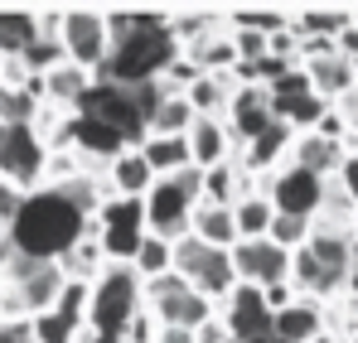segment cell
I'll return each mask as SVG.
<instances>
[{"mask_svg":"<svg viewBox=\"0 0 358 343\" xmlns=\"http://www.w3.org/2000/svg\"><path fill=\"white\" fill-rule=\"evenodd\" d=\"M92 218H97V184H92V174L83 170V174H73L68 184L29 189L24 203H20V218L5 232V242L24 261H63L92 232Z\"/></svg>","mask_w":358,"mask_h":343,"instance_id":"1","label":"cell"},{"mask_svg":"<svg viewBox=\"0 0 358 343\" xmlns=\"http://www.w3.org/2000/svg\"><path fill=\"white\" fill-rule=\"evenodd\" d=\"M107 34H112V58H107L102 78L121 87L160 82L165 68L179 58L165 15H107Z\"/></svg>","mask_w":358,"mask_h":343,"instance_id":"2","label":"cell"},{"mask_svg":"<svg viewBox=\"0 0 358 343\" xmlns=\"http://www.w3.org/2000/svg\"><path fill=\"white\" fill-rule=\"evenodd\" d=\"M145 309V295H141V276L136 266H102V276L87 286V329L102 334V339H121L126 324Z\"/></svg>","mask_w":358,"mask_h":343,"instance_id":"3","label":"cell"},{"mask_svg":"<svg viewBox=\"0 0 358 343\" xmlns=\"http://www.w3.org/2000/svg\"><path fill=\"white\" fill-rule=\"evenodd\" d=\"M175 271L199 290L203 300L223 305L233 290H238V271H233V251H218L208 242H199L194 232H184L175 242Z\"/></svg>","mask_w":358,"mask_h":343,"instance_id":"4","label":"cell"},{"mask_svg":"<svg viewBox=\"0 0 358 343\" xmlns=\"http://www.w3.org/2000/svg\"><path fill=\"white\" fill-rule=\"evenodd\" d=\"M92 232H97L102 256H107L112 266H131L136 251H141V237H145V203H141V198H112V203H97Z\"/></svg>","mask_w":358,"mask_h":343,"instance_id":"5","label":"cell"},{"mask_svg":"<svg viewBox=\"0 0 358 343\" xmlns=\"http://www.w3.org/2000/svg\"><path fill=\"white\" fill-rule=\"evenodd\" d=\"M59 44L68 54V63H78L87 73H102L107 58H112L107 15H97V10H68V15H59Z\"/></svg>","mask_w":358,"mask_h":343,"instance_id":"6","label":"cell"},{"mask_svg":"<svg viewBox=\"0 0 358 343\" xmlns=\"http://www.w3.org/2000/svg\"><path fill=\"white\" fill-rule=\"evenodd\" d=\"M324 184H329V179L300 170V165H281L276 174L262 179V194L271 198L276 213H286V218H310V223H315L320 208H324Z\"/></svg>","mask_w":358,"mask_h":343,"instance_id":"7","label":"cell"},{"mask_svg":"<svg viewBox=\"0 0 358 343\" xmlns=\"http://www.w3.org/2000/svg\"><path fill=\"white\" fill-rule=\"evenodd\" d=\"M49 165V145L39 140L34 126H0V179H10L15 189H39Z\"/></svg>","mask_w":358,"mask_h":343,"instance_id":"8","label":"cell"},{"mask_svg":"<svg viewBox=\"0 0 358 343\" xmlns=\"http://www.w3.org/2000/svg\"><path fill=\"white\" fill-rule=\"evenodd\" d=\"M233 271H238V286H286L291 281V251H281L271 237H257V242H238L233 247Z\"/></svg>","mask_w":358,"mask_h":343,"instance_id":"9","label":"cell"},{"mask_svg":"<svg viewBox=\"0 0 358 343\" xmlns=\"http://www.w3.org/2000/svg\"><path fill=\"white\" fill-rule=\"evenodd\" d=\"M218 319H223V329H228V339H271L276 334V314L266 309V295L257 286H238L223 305H218Z\"/></svg>","mask_w":358,"mask_h":343,"instance_id":"10","label":"cell"},{"mask_svg":"<svg viewBox=\"0 0 358 343\" xmlns=\"http://www.w3.org/2000/svg\"><path fill=\"white\" fill-rule=\"evenodd\" d=\"M145 203V232L165 237V242H179L189 232V213H194V198L179 189L175 179H155V189L141 198Z\"/></svg>","mask_w":358,"mask_h":343,"instance_id":"11","label":"cell"},{"mask_svg":"<svg viewBox=\"0 0 358 343\" xmlns=\"http://www.w3.org/2000/svg\"><path fill=\"white\" fill-rule=\"evenodd\" d=\"M276 116H271V97H266V87H233V102H228V116H223V126H228V136H233V145H252L266 126H271Z\"/></svg>","mask_w":358,"mask_h":343,"instance_id":"12","label":"cell"},{"mask_svg":"<svg viewBox=\"0 0 358 343\" xmlns=\"http://www.w3.org/2000/svg\"><path fill=\"white\" fill-rule=\"evenodd\" d=\"M300 68H305V78H310L315 97H324L329 107L358 87V68L339 54V49H334V54H324V58H315V63H300Z\"/></svg>","mask_w":358,"mask_h":343,"instance_id":"13","label":"cell"},{"mask_svg":"<svg viewBox=\"0 0 358 343\" xmlns=\"http://www.w3.org/2000/svg\"><path fill=\"white\" fill-rule=\"evenodd\" d=\"M189 232L199 237V242H208V247H218V251H233L242 237H238V218H233V208H223V203H194V213H189Z\"/></svg>","mask_w":358,"mask_h":343,"instance_id":"14","label":"cell"},{"mask_svg":"<svg viewBox=\"0 0 358 343\" xmlns=\"http://www.w3.org/2000/svg\"><path fill=\"white\" fill-rule=\"evenodd\" d=\"M189 155H194L199 170L228 165V160H233V136H228V126L213 121V116H199V121L189 126Z\"/></svg>","mask_w":358,"mask_h":343,"instance_id":"15","label":"cell"},{"mask_svg":"<svg viewBox=\"0 0 358 343\" xmlns=\"http://www.w3.org/2000/svg\"><path fill=\"white\" fill-rule=\"evenodd\" d=\"M286 165H300V170L320 174V179H334L339 165H344V145L339 140H324V136H315V131H305L291 140V160Z\"/></svg>","mask_w":358,"mask_h":343,"instance_id":"16","label":"cell"},{"mask_svg":"<svg viewBox=\"0 0 358 343\" xmlns=\"http://www.w3.org/2000/svg\"><path fill=\"white\" fill-rule=\"evenodd\" d=\"M320 334H329L320 300H305V295H300L296 305H286V309L276 314V339L281 343H315Z\"/></svg>","mask_w":358,"mask_h":343,"instance_id":"17","label":"cell"},{"mask_svg":"<svg viewBox=\"0 0 358 343\" xmlns=\"http://www.w3.org/2000/svg\"><path fill=\"white\" fill-rule=\"evenodd\" d=\"M107 179H112V198H145L155 189V170L145 165L141 150H126L107 165Z\"/></svg>","mask_w":358,"mask_h":343,"instance_id":"18","label":"cell"},{"mask_svg":"<svg viewBox=\"0 0 358 343\" xmlns=\"http://www.w3.org/2000/svg\"><path fill=\"white\" fill-rule=\"evenodd\" d=\"M92 73L87 68H78V63H63V68H54L49 78H44V102L49 107H68V112H78L83 107V97L92 92Z\"/></svg>","mask_w":358,"mask_h":343,"instance_id":"19","label":"cell"},{"mask_svg":"<svg viewBox=\"0 0 358 343\" xmlns=\"http://www.w3.org/2000/svg\"><path fill=\"white\" fill-rule=\"evenodd\" d=\"M141 155H145V165L155 170V179H175L179 170L194 165V155H189V136H145Z\"/></svg>","mask_w":358,"mask_h":343,"instance_id":"20","label":"cell"},{"mask_svg":"<svg viewBox=\"0 0 358 343\" xmlns=\"http://www.w3.org/2000/svg\"><path fill=\"white\" fill-rule=\"evenodd\" d=\"M233 78H213V73H199L194 78V87L184 92L189 97V107H194V116H213V121H223L228 116V102H233Z\"/></svg>","mask_w":358,"mask_h":343,"instance_id":"21","label":"cell"},{"mask_svg":"<svg viewBox=\"0 0 358 343\" xmlns=\"http://www.w3.org/2000/svg\"><path fill=\"white\" fill-rule=\"evenodd\" d=\"M233 218H238V237L242 242H257V237H266L271 223H276V208H271V198L266 194H247L233 203Z\"/></svg>","mask_w":358,"mask_h":343,"instance_id":"22","label":"cell"},{"mask_svg":"<svg viewBox=\"0 0 358 343\" xmlns=\"http://www.w3.org/2000/svg\"><path fill=\"white\" fill-rule=\"evenodd\" d=\"M34 39H39V15L0 10V54H5V58H20Z\"/></svg>","mask_w":358,"mask_h":343,"instance_id":"23","label":"cell"},{"mask_svg":"<svg viewBox=\"0 0 358 343\" xmlns=\"http://www.w3.org/2000/svg\"><path fill=\"white\" fill-rule=\"evenodd\" d=\"M136 276L141 281H155V276H165V271H175V242H165V237H155V232H145L141 237V251H136Z\"/></svg>","mask_w":358,"mask_h":343,"instance_id":"24","label":"cell"},{"mask_svg":"<svg viewBox=\"0 0 358 343\" xmlns=\"http://www.w3.org/2000/svg\"><path fill=\"white\" fill-rule=\"evenodd\" d=\"M194 121H199V116L189 107V97H184V92H170V97L160 102V112L150 116V136H189Z\"/></svg>","mask_w":358,"mask_h":343,"instance_id":"25","label":"cell"},{"mask_svg":"<svg viewBox=\"0 0 358 343\" xmlns=\"http://www.w3.org/2000/svg\"><path fill=\"white\" fill-rule=\"evenodd\" d=\"M310 232H315V223L310 218H286V213H276V223H271V242L281 247V251H300L305 242H310Z\"/></svg>","mask_w":358,"mask_h":343,"instance_id":"26","label":"cell"},{"mask_svg":"<svg viewBox=\"0 0 358 343\" xmlns=\"http://www.w3.org/2000/svg\"><path fill=\"white\" fill-rule=\"evenodd\" d=\"M155 334H160V319H155L150 309H141V314L126 324V334H121V339H126V343H155Z\"/></svg>","mask_w":358,"mask_h":343,"instance_id":"27","label":"cell"},{"mask_svg":"<svg viewBox=\"0 0 358 343\" xmlns=\"http://www.w3.org/2000/svg\"><path fill=\"white\" fill-rule=\"evenodd\" d=\"M20 203H24V189H15L10 179H0V228L10 232V223L20 218Z\"/></svg>","mask_w":358,"mask_h":343,"instance_id":"28","label":"cell"},{"mask_svg":"<svg viewBox=\"0 0 358 343\" xmlns=\"http://www.w3.org/2000/svg\"><path fill=\"white\" fill-rule=\"evenodd\" d=\"M334 184L354 198V208H358V150H344V165H339V174H334Z\"/></svg>","mask_w":358,"mask_h":343,"instance_id":"29","label":"cell"},{"mask_svg":"<svg viewBox=\"0 0 358 343\" xmlns=\"http://www.w3.org/2000/svg\"><path fill=\"white\" fill-rule=\"evenodd\" d=\"M0 343H34L29 319H0Z\"/></svg>","mask_w":358,"mask_h":343,"instance_id":"30","label":"cell"},{"mask_svg":"<svg viewBox=\"0 0 358 343\" xmlns=\"http://www.w3.org/2000/svg\"><path fill=\"white\" fill-rule=\"evenodd\" d=\"M194 343H233V339H228V329H223V319L213 314L208 324H199V329H194Z\"/></svg>","mask_w":358,"mask_h":343,"instance_id":"31","label":"cell"},{"mask_svg":"<svg viewBox=\"0 0 358 343\" xmlns=\"http://www.w3.org/2000/svg\"><path fill=\"white\" fill-rule=\"evenodd\" d=\"M155 343H194V329H175V324H160Z\"/></svg>","mask_w":358,"mask_h":343,"instance_id":"32","label":"cell"},{"mask_svg":"<svg viewBox=\"0 0 358 343\" xmlns=\"http://www.w3.org/2000/svg\"><path fill=\"white\" fill-rule=\"evenodd\" d=\"M78 343H126V339H102V334H92V329H83V339Z\"/></svg>","mask_w":358,"mask_h":343,"instance_id":"33","label":"cell"},{"mask_svg":"<svg viewBox=\"0 0 358 343\" xmlns=\"http://www.w3.org/2000/svg\"><path fill=\"white\" fill-rule=\"evenodd\" d=\"M315 343H339V339H334V334H320V339H315Z\"/></svg>","mask_w":358,"mask_h":343,"instance_id":"34","label":"cell"},{"mask_svg":"<svg viewBox=\"0 0 358 343\" xmlns=\"http://www.w3.org/2000/svg\"><path fill=\"white\" fill-rule=\"evenodd\" d=\"M354 261H358V228H354Z\"/></svg>","mask_w":358,"mask_h":343,"instance_id":"35","label":"cell"},{"mask_svg":"<svg viewBox=\"0 0 358 343\" xmlns=\"http://www.w3.org/2000/svg\"><path fill=\"white\" fill-rule=\"evenodd\" d=\"M0 73H5V54H0Z\"/></svg>","mask_w":358,"mask_h":343,"instance_id":"36","label":"cell"},{"mask_svg":"<svg viewBox=\"0 0 358 343\" xmlns=\"http://www.w3.org/2000/svg\"><path fill=\"white\" fill-rule=\"evenodd\" d=\"M354 29H358V10H354Z\"/></svg>","mask_w":358,"mask_h":343,"instance_id":"37","label":"cell"},{"mask_svg":"<svg viewBox=\"0 0 358 343\" xmlns=\"http://www.w3.org/2000/svg\"><path fill=\"white\" fill-rule=\"evenodd\" d=\"M349 343H358V334H354V339H349Z\"/></svg>","mask_w":358,"mask_h":343,"instance_id":"38","label":"cell"},{"mask_svg":"<svg viewBox=\"0 0 358 343\" xmlns=\"http://www.w3.org/2000/svg\"><path fill=\"white\" fill-rule=\"evenodd\" d=\"M233 343H238V339H233Z\"/></svg>","mask_w":358,"mask_h":343,"instance_id":"39","label":"cell"}]
</instances>
